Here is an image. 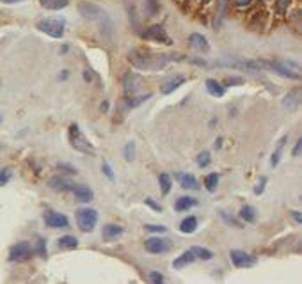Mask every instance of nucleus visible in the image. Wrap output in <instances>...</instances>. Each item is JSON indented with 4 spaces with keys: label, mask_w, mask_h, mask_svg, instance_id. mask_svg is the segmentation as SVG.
<instances>
[{
    "label": "nucleus",
    "mask_w": 302,
    "mask_h": 284,
    "mask_svg": "<svg viewBox=\"0 0 302 284\" xmlns=\"http://www.w3.org/2000/svg\"><path fill=\"white\" fill-rule=\"evenodd\" d=\"M182 59L183 55L180 54H157V52L139 48L130 50L128 54V62L141 71H162L164 68L169 66L171 62H178Z\"/></svg>",
    "instance_id": "1"
},
{
    "label": "nucleus",
    "mask_w": 302,
    "mask_h": 284,
    "mask_svg": "<svg viewBox=\"0 0 302 284\" xmlns=\"http://www.w3.org/2000/svg\"><path fill=\"white\" fill-rule=\"evenodd\" d=\"M77 9H79L82 18H86V20L89 21H96V23L100 25V29H101V34H105L107 37L112 36V30H114L112 20L100 5L93 4V2H80V4L77 5Z\"/></svg>",
    "instance_id": "2"
},
{
    "label": "nucleus",
    "mask_w": 302,
    "mask_h": 284,
    "mask_svg": "<svg viewBox=\"0 0 302 284\" xmlns=\"http://www.w3.org/2000/svg\"><path fill=\"white\" fill-rule=\"evenodd\" d=\"M68 139H70V144L75 151L82 153V155H95L96 149L95 146L91 144V140L87 139L86 135L82 133L80 126L77 123L70 124V130H68Z\"/></svg>",
    "instance_id": "3"
},
{
    "label": "nucleus",
    "mask_w": 302,
    "mask_h": 284,
    "mask_svg": "<svg viewBox=\"0 0 302 284\" xmlns=\"http://www.w3.org/2000/svg\"><path fill=\"white\" fill-rule=\"evenodd\" d=\"M269 70H272L274 73H278L281 75V77H286V79H292V80H301L302 77L299 62L290 61V59H281V61L269 62Z\"/></svg>",
    "instance_id": "4"
},
{
    "label": "nucleus",
    "mask_w": 302,
    "mask_h": 284,
    "mask_svg": "<svg viewBox=\"0 0 302 284\" xmlns=\"http://www.w3.org/2000/svg\"><path fill=\"white\" fill-rule=\"evenodd\" d=\"M36 29L54 39H61L66 30V21L64 18H43L36 23Z\"/></svg>",
    "instance_id": "5"
},
{
    "label": "nucleus",
    "mask_w": 302,
    "mask_h": 284,
    "mask_svg": "<svg viewBox=\"0 0 302 284\" xmlns=\"http://www.w3.org/2000/svg\"><path fill=\"white\" fill-rule=\"evenodd\" d=\"M77 226L82 233H93L98 224V211L95 208H80L77 210Z\"/></svg>",
    "instance_id": "6"
},
{
    "label": "nucleus",
    "mask_w": 302,
    "mask_h": 284,
    "mask_svg": "<svg viewBox=\"0 0 302 284\" xmlns=\"http://www.w3.org/2000/svg\"><path fill=\"white\" fill-rule=\"evenodd\" d=\"M141 37L146 41L158 43V45H173V39L169 37L167 30L164 29V25H151L146 30H142Z\"/></svg>",
    "instance_id": "7"
},
{
    "label": "nucleus",
    "mask_w": 302,
    "mask_h": 284,
    "mask_svg": "<svg viewBox=\"0 0 302 284\" xmlns=\"http://www.w3.org/2000/svg\"><path fill=\"white\" fill-rule=\"evenodd\" d=\"M222 66L235 68V70L245 71V73H261L263 70L269 68V62L263 59H247V61H238V62H224Z\"/></svg>",
    "instance_id": "8"
},
{
    "label": "nucleus",
    "mask_w": 302,
    "mask_h": 284,
    "mask_svg": "<svg viewBox=\"0 0 302 284\" xmlns=\"http://www.w3.org/2000/svg\"><path fill=\"white\" fill-rule=\"evenodd\" d=\"M34 254V249L30 247L29 242H18L9 249V261L11 263H23L29 261Z\"/></svg>",
    "instance_id": "9"
},
{
    "label": "nucleus",
    "mask_w": 302,
    "mask_h": 284,
    "mask_svg": "<svg viewBox=\"0 0 302 284\" xmlns=\"http://www.w3.org/2000/svg\"><path fill=\"white\" fill-rule=\"evenodd\" d=\"M123 87H124V95L126 96L141 95V89L144 87V80H142L141 75L126 73L124 75V79H123Z\"/></svg>",
    "instance_id": "10"
},
{
    "label": "nucleus",
    "mask_w": 302,
    "mask_h": 284,
    "mask_svg": "<svg viewBox=\"0 0 302 284\" xmlns=\"http://www.w3.org/2000/svg\"><path fill=\"white\" fill-rule=\"evenodd\" d=\"M229 258H231V263L235 265L236 268H251L258 263V258L253 254H249L245 251H240V249H235V251L229 252Z\"/></svg>",
    "instance_id": "11"
},
{
    "label": "nucleus",
    "mask_w": 302,
    "mask_h": 284,
    "mask_svg": "<svg viewBox=\"0 0 302 284\" xmlns=\"http://www.w3.org/2000/svg\"><path fill=\"white\" fill-rule=\"evenodd\" d=\"M144 249L149 254H164V252H167L171 249V243L166 238L153 236V238H148L144 242Z\"/></svg>",
    "instance_id": "12"
},
{
    "label": "nucleus",
    "mask_w": 302,
    "mask_h": 284,
    "mask_svg": "<svg viewBox=\"0 0 302 284\" xmlns=\"http://www.w3.org/2000/svg\"><path fill=\"white\" fill-rule=\"evenodd\" d=\"M45 224L52 229H64V227L70 226V218L64 213H59V211H48L45 215Z\"/></svg>",
    "instance_id": "13"
},
{
    "label": "nucleus",
    "mask_w": 302,
    "mask_h": 284,
    "mask_svg": "<svg viewBox=\"0 0 302 284\" xmlns=\"http://www.w3.org/2000/svg\"><path fill=\"white\" fill-rule=\"evenodd\" d=\"M189 45H191L194 50H198V52H201V54L210 52V43H208V39L203 36V34H199V32H194L189 36Z\"/></svg>",
    "instance_id": "14"
},
{
    "label": "nucleus",
    "mask_w": 302,
    "mask_h": 284,
    "mask_svg": "<svg viewBox=\"0 0 302 284\" xmlns=\"http://www.w3.org/2000/svg\"><path fill=\"white\" fill-rule=\"evenodd\" d=\"M70 190L73 192V195L77 197L79 202H89V201H93V197H95L93 190L87 185H71Z\"/></svg>",
    "instance_id": "15"
},
{
    "label": "nucleus",
    "mask_w": 302,
    "mask_h": 284,
    "mask_svg": "<svg viewBox=\"0 0 302 284\" xmlns=\"http://www.w3.org/2000/svg\"><path fill=\"white\" fill-rule=\"evenodd\" d=\"M301 89L299 87H295V89H292L290 93H286V96L283 98V107L288 108V110H295V108H299V105H301Z\"/></svg>",
    "instance_id": "16"
},
{
    "label": "nucleus",
    "mask_w": 302,
    "mask_h": 284,
    "mask_svg": "<svg viewBox=\"0 0 302 284\" xmlns=\"http://www.w3.org/2000/svg\"><path fill=\"white\" fill-rule=\"evenodd\" d=\"M183 84H185V77H180V75H176V77H173V79L166 80V82L160 86V93L162 95H171V93H174L178 87H182Z\"/></svg>",
    "instance_id": "17"
},
{
    "label": "nucleus",
    "mask_w": 302,
    "mask_h": 284,
    "mask_svg": "<svg viewBox=\"0 0 302 284\" xmlns=\"http://www.w3.org/2000/svg\"><path fill=\"white\" fill-rule=\"evenodd\" d=\"M194 261H196V256L192 254V251L189 249V251L182 252V254L173 261V268L174 270H183V268H187L189 265L194 263Z\"/></svg>",
    "instance_id": "18"
},
{
    "label": "nucleus",
    "mask_w": 302,
    "mask_h": 284,
    "mask_svg": "<svg viewBox=\"0 0 302 284\" xmlns=\"http://www.w3.org/2000/svg\"><path fill=\"white\" fill-rule=\"evenodd\" d=\"M204 86H206L208 95L213 96V98H222V96L226 95V87H224V84H220L219 80H215V79H208L206 82H204Z\"/></svg>",
    "instance_id": "19"
},
{
    "label": "nucleus",
    "mask_w": 302,
    "mask_h": 284,
    "mask_svg": "<svg viewBox=\"0 0 302 284\" xmlns=\"http://www.w3.org/2000/svg\"><path fill=\"white\" fill-rule=\"evenodd\" d=\"M178 182L182 185V189L187 190H199V182L198 178L191 173H180L178 174Z\"/></svg>",
    "instance_id": "20"
},
{
    "label": "nucleus",
    "mask_w": 302,
    "mask_h": 284,
    "mask_svg": "<svg viewBox=\"0 0 302 284\" xmlns=\"http://www.w3.org/2000/svg\"><path fill=\"white\" fill-rule=\"evenodd\" d=\"M101 235L107 242H114L123 235V227L117 226V224H105L103 229H101Z\"/></svg>",
    "instance_id": "21"
},
{
    "label": "nucleus",
    "mask_w": 302,
    "mask_h": 284,
    "mask_svg": "<svg viewBox=\"0 0 302 284\" xmlns=\"http://www.w3.org/2000/svg\"><path fill=\"white\" fill-rule=\"evenodd\" d=\"M238 217H240L244 222L254 224V222H256V218H258V211H256V208H254V206L244 204L240 208V211H238Z\"/></svg>",
    "instance_id": "22"
},
{
    "label": "nucleus",
    "mask_w": 302,
    "mask_h": 284,
    "mask_svg": "<svg viewBox=\"0 0 302 284\" xmlns=\"http://www.w3.org/2000/svg\"><path fill=\"white\" fill-rule=\"evenodd\" d=\"M39 5L48 11H61L70 5V0H39Z\"/></svg>",
    "instance_id": "23"
},
{
    "label": "nucleus",
    "mask_w": 302,
    "mask_h": 284,
    "mask_svg": "<svg viewBox=\"0 0 302 284\" xmlns=\"http://www.w3.org/2000/svg\"><path fill=\"white\" fill-rule=\"evenodd\" d=\"M151 98V93H146V95H135V96H128V98L124 99V107L126 108H135L139 105L146 101V99Z\"/></svg>",
    "instance_id": "24"
},
{
    "label": "nucleus",
    "mask_w": 302,
    "mask_h": 284,
    "mask_svg": "<svg viewBox=\"0 0 302 284\" xmlns=\"http://www.w3.org/2000/svg\"><path fill=\"white\" fill-rule=\"evenodd\" d=\"M198 229V218L196 217H185L182 220V224H180V231L182 233H185V235H192L194 231Z\"/></svg>",
    "instance_id": "25"
},
{
    "label": "nucleus",
    "mask_w": 302,
    "mask_h": 284,
    "mask_svg": "<svg viewBox=\"0 0 302 284\" xmlns=\"http://www.w3.org/2000/svg\"><path fill=\"white\" fill-rule=\"evenodd\" d=\"M48 187H50L52 190H70L71 183L68 182L66 178L54 176V178H50V180H48Z\"/></svg>",
    "instance_id": "26"
},
{
    "label": "nucleus",
    "mask_w": 302,
    "mask_h": 284,
    "mask_svg": "<svg viewBox=\"0 0 302 284\" xmlns=\"http://www.w3.org/2000/svg\"><path fill=\"white\" fill-rule=\"evenodd\" d=\"M194 206H198V201H196L194 197H180L178 201L174 202V210L176 211H187L191 210V208H194Z\"/></svg>",
    "instance_id": "27"
},
{
    "label": "nucleus",
    "mask_w": 302,
    "mask_h": 284,
    "mask_svg": "<svg viewBox=\"0 0 302 284\" xmlns=\"http://www.w3.org/2000/svg\"><path fill=\"white\" fill-rule=\"evenodd\" d=\"M57 245H59V249H66V251H71V249L79 247V240H77V236L66 235V236H61V238L57 240Z\"/></svg>",
    "instance_id": "28"
},
{
    "label": "nucleus",
    "mask_w": 302,
    "mask_h": 284,
    "mask_svg": "<svg viewBox=\"0 0 302 284\" xmlns=\"http://www.w3.org/2000/svg\"><path fill=\"white\" fill-rule=\"evenodd\" d=\"M226 9H228V0H219V4H217V12H215V20H213L215 29H219L220 23H222L224 18H226Z\"/></svg>",
    "instance_id": "29"
},
{
    "label": "nucleus",
    "mask_w": 302,
    "mask_h": 284,
    "mask_svg": "<svg viewBox=\"0 0 302 284\" xmlns=\"http://www.w3.org/2000/svg\"><path fill=\"white\" fill-rule=\"evenodd\" d=\"M288 142V135L286 137H283L281 140L278 142V148H276V151L272 153V157H270V165L272 167H278V164H279V160H281V153H283V148H285V144Z\"/></svg>",
    "instance_id": "30"
},
{
    "label": "nucleus",
    "mask_w": 302,
    "mask_h": 284,
    "mask_svg": "<svg viewBox=\"0 0 302 284\" xmlns=\"http://www.w3.org/2000/svg\"><path fill=\"white\" fill-rule=\"evenodd\" d=\"M158 183H160V190L164 195H167L171 192V189H173V180H171V176L167 173L158 174Z\"/></svg>",
    "instance_id": "31"
},
{
    "label": "nucleus",
    "mask_w": 302,
    "mask_h": 284,
    "mask_svg": "<svg viewBox=\"0 0 302 284\" xmlns=\"http://www.w3.org/2000/svg\"><path fill=\"white\" fill-rule=\"evenodd\" d=\"M192 254L196 256V260H203V261H210L213 258V252L210 249H204V247H192L191 249Z\"/></svg>",
    "instance_id": "32"
},
{
    "label": "nucleus",
    "mask_w": 302,
    "mask_h": 284,
    "mask_svg": "<svg viewBox=\"0 0 302 284\" xmlns=\"http://www.w3.org/2000/svg\"><path fill=\"white\" fill-rule=\"evenodd\" d=\"M219 173H210L204 178V187H206L208 192H215L217 185H219Z\"/></svg>",
    "instance_id": "33"
},
{
    "label": "nucleus",
    "mask_w": 302,
    "mask_h": 284,
    "mask_svg": "<svg viewBox=\"0 0 302 284\" xmlns=\"http://www.w3.org/2000/svg\"><path fill=\"white\" fill-rule=\"evenodd\" d=\"M135 142H128V144L124 146L123 149V155H124V160L126 162H133L135 160Z\"/></svg>",
    "instance_id": "34"
},
{
    "label": "nucleus",
    "mask_w": 302,
    "mask_h": 284,
    "mask_svg": "<svg viewBox=\"0 0 302 284\" xmlns=\"http://www.w3.org/2000/svg\"><path fill=\"white\" fill-rule=\"evenodd\" d=\"M196 164L201 167V169H204V167H208V165L211 164V158H210V153L208 151H201L198 155V158H196Z\"/></svg>",
    "instance_id": "35"
},
{
    "label": "nucleus",
    "mask_w": 302,
    "mask_h": 284,
    "mask_svg": "<svg viewBox=\"0 0 302 284\" xmlns=\"http://www.w3.org/2000/svg\"><path fill=\"white\" fill-rule=\"evenodd\" d=\"M34 252H36L39 258H46V240L45 238H37V243H36V249H34Z\"/></svg>",
    "instance_id": "36"
},
{
    "label": "nucleus",
    "mask_w": 302,
    "mask_h": 284,
    "mask_svg": "<svg viewBox=\"0 0 302 284\" xmlns=\"http://www.w3.org/2000/svg\"><path fill=\"white\" fill-rule=\"evenodd\" d=\"M292 0H276V7H278L279 14H286V11L290 9Z\"/></svg>",
    "instance_id": "37"
},
{
    "label": "nucleus",
    "mask_w": 302,
    "mask_h": 284,
    "mask_svg": "<svg viewBox=\"0 0 302 284\" xmlns=\"http://www.w3.org/2000/svg\"><path fill=\"white\" fill-rule=\"evenodd\" d=\"M12 176V171L9 169V167H5V169H0V187H4L9 183V180H11Z\"/></svg>",
    "instance_id": "38"
},
{
    "label": "nucleus",
    "mask_w": 302,
    "mask_h": 284,
    "mask_svg": "<svg viewBox=\"0 0 302 284\" xmlns=\"http://www.w3.org/2000/svg\"><path fill=\"white\" fill-rule=\"evenodd\" d=\"M144 231H149V233H166L167 227L162 226V224H144Z\"/></svg>",
    "instance_id": "39"
},
{
    "label": "nucleus",
    "mask_w": 302,
    "mask_h": 284,
    "mask_svg": "<svg viewBox=\"0 0 302 284\" xmlns=\"http://www.w3.org/2000/svg\"><path fill=\"white\" fill-rule=\"evenodd\" d=\"M265 187H267V178L260 176V180H258L256 185H254V193H256V195H261V193L265 192Z\"/></svg>",
    "instance_id": "40"
},
{
    "label": "nucleus",
    "mask_w": 302,
    "mask_h": 284,
    "mask_svg": "<svg viewBox=\"0 0 302 284\" xmlns=\"http://www.w3.org/2000/svg\"><path fill=\"white\" fill-rule=\"evenodd\" d=\"M149 281H151V283L153 284H160V283H164V276H162L160 272H157V270H151V272H149Z\"/></svg>",
    "instance_id": "41"
},
{
    "label": "nucleus",
    "mask_w": 302,
    "mask_h": 284,
    "mask_svg": "<svg viewBox=\"0 0 302 284\" xmlns=\"http://www.w3.org/2000/svg\"><path fill=\"white\" fill-rule=\"evenodd\" d=\"M101 173H103L105 176L110 180V182H114V171H112V167L107 164V162H103V164H101Z\"/></svg>",
    "instance_id": "42"
},
{
    "label": "nucleus",
    "mask_w": 302,
    "mask_h": 284,
    "mask_svg": "<svg viewBox=\"0 0 302 284\" xmlns=\"http://www.w3.org/2000/svg\"><path fill=\"white\" fill-rule=\"evenodd\" d=\"M146 4H148V12H149V14H157L158 9H160V4H158L157 0H148Z\"/></svg>",
    "instance_id": "43"
},
{
    "label": "nucleus",
    "mask_w": 302,
    "mask_h": 284,
    "mask_svg": "<svg viewBox=\"0 0 302 284\" xmlns=\"http://www.w3.org/2000/svg\"><path fill=\"white\" fill-rule=\"evenodd\" d=\"M240 84H244V79H240V77H231V79H226V82H224V87L240 86Z\"/></svg>",
    "instance_id": "44"
},
{
    "label": "nucleus",
    "mask_w": 302,
    "mask_h": 284,
    "mask_svg": "<svg viewBox=\"0 0 302 284\" xmlns=\"http://www.w3.org/2000/svg\"><path fill=\"white\" fill-rule=\"evenodd\" d=\"M57 171H62L64 174H77V169H75V167H71V165H68V164H59Z\"/></svg>",
    "instance_id": "45"
},
{
    "label": "nucleus",
    "mask_w": 302,
    "mask_h": 284,
    "mask_svg": "<svg viewBox=\"0 0 302 284\" xmlns=\"http://www.w3.org/2000/svg\"><path fill=\"white\" fill-rule=\"evenodd\" d=\"M220 217H222V218H224V222H226V224H229V226H233V227H240V222H236L235 218L228 217V215L224 213V211H220Z\"/></svg>",
    "instance_id": "46"
},
{
    "label": "nucleus",
    "mask_w": 302,
    "mask_h": 284,
    "mask_svg": "<svg viewBox=\"0 0 302 284\" xmlns=\"http://www.w3.org/2000/svg\"><path fill=\"white\" fill-rule=\"evenodd\" d=\"M144 202H146V204H148L149 208H151V210H153V211H157V213H160V211H162V206H160V204H157V202H155L151 197H148Z\"/></svg>",
    "instance_id": "47"
},
{
    "label": "nucleus",
    "mask_w": 302,
    "mask_h": 284,
    "mask_svg": "<svg viewBox=\"0 0 302 284\" xmlns=\"http://www.w3.org/2000/svg\"><path fill=\"white\" fill-rule=\"evenodd\" d=\"M301 153H302V137L297 140V142H295V146H294V151H292V155H294V157L297 158L299 155H301Z\"/></svg>",
    "instance_id": "48"
},
{
    "label": "nucleus",
    "mask_w": 302,
    "mask_h": 284,
    "mask_svg": "<svg viewBox=\"0 0 302 284\" xmlns=\"http://www.w3.org/2000/svg\"><path fill=\"white\" fill-rule=\"evenodd\" d=\"M253 2V0H235V4L238 5V7H245V5H249Z\"/></svg>",
    "instance_id": "49"
},
{
    "label": "nucleus",
    "mask_w": 302,
    "mask_h": 284,
    "mask_svg": "<svg viewBox=\"0 0 302 284\" xmlns=\"http://www.w3.org/2000/svg\"><path fill=\"white\" fill-rule=\"evenodd\" d=\"M2 4H18V2H25V0H0Z\"/></svg>",
    "instance_id": "50"
},
{
    "label": "nucleus",
    "mask_w": 302,
    "mask_h": 284,
    "mask_svg": "<svg viewBox=\"0 0 302 284\" xmlns=\"http://www.w3.org/2000/svg\"><path fill=\"white\" fill-rule=\"evenodd\" d=\"M292 215H294V218L297 220V222H302V215L299 213V211H292Z\"/></svg>",
    "instance_id": "51"
},
{
    "label": "nucleus",
    "mask_w": 302,
    "mask_h": 284,
    "mask_svg": "<svg viewBox=\"0 0 302 284\" xmlns=\"http://www.w3.org/2000/svg\"><path fill=\"white\" fill-rule=\"evenodd\" d=\"M84 79H86L87 80V82H91V79H93V77H91V71H84Z\"/></svg>",
    "instance_id": "52"
},
{
    "label": "nucleus",
    "mask_w": 302,
    "mask_h": 284,
    "mask_svg": "<svg viewBox=\"0 0 302 284\" xmlns=\"http://www.w3.org/2000/svg\"><path fill=\"white\" fill-rule=\"evenodd\" d=\"M68 75H70V71H68V70H64V71H62V75H61V79H62V80H64V79H68Z\"/></svg>",
    "instance_id": "53"
},
{
    "label": "nucleus",
    "mask_w": 302,
    "mask_h": 284,
    "mask_svg": "<svg viewBox=\"0 0 302 284\" xmlns=\"http://www.w3.org/2000/svg\"><path fill=\"white\" fill-rule=\"evenodd\" d=\"M220 144H222V139H220V137H219V139H217V142H215V148L219 149V148H220Z\"/></svg>",
    "instance_id": "54"
},
{
    "label": "nucleus",
    "mask_w": 302,
    "mask_h": 284,
    "mask_svg": "<svg viewBox=\"0 0 302 284\" xmlns=\"http://www.w3.org/2000/svg\"><path fill=\"white\" fill-rule=\"evenodd\" d=\"M201 2H203V4H208V2H210V0H201Z\"/></svg>",
    "instance_id": "55"
},
{
    "label": "nucleus",
    "mask_w": 302,
    "mask_h": 284,
    "mask_svg": "<svg viewBox=\"0 0 302 284\" xmlns=\"http://www.w3.org/2000/svg\"><path fill=\"white\" fill-rule=\"evenodd\" d=\"M0 124H2V115H0Z\"/></svg>",
    "instance_id": "56"
}]
</instances>
